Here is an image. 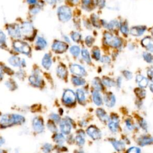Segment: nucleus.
Wrapping results in <instances>:
<instances>
[{
  "label": "nucleus",
  "instance_id": "f257e3e1",
  "mask_svg": "<svg viewBox=\"0 0 153 153\" xmlns=\"http://www.w3.org/2000/svg\"><path fill=\"white\" fill-rule=\"evenodd\" d=\"M25 119L19 114H6L2 117L0 125L3 128L11 127L13 125H20L24 123Z\"/></svg>",
  "mask_w": 153,
  "mask_h": 153
},
{
  "label": "nucleus",
  "instance_id": "f03ea898",
  "mask_svg": "<svg viewBox=\"0 0 153 153\" xmlns=\"http://www.w3.org/2000/svg\"><path fill=\"white\" fill-rule=\"evenodd\" d=\"M105 43L113 48H120L122 46L123 41L122 39L112 33L109 32H106L104 33L103 36Z\"/></svg>",
  "mask_w": 153,
  "mask_h": 153
},
{
  "label": "nucleus",
  "instance_id": "7ed1b4c3",
  "mask_svg": "<svg viewBox=\"0 0 153 153\" xmlns=\"http://www.w3.org/2000/svg\"><path fill=\"white\" fill-rule=\"evenodd\" d=\"M57 16L62 22H68L72 17L71 8L66 5H62L57 9Z\"/></svg>",
  "mask_w": 153,
  "mask_h": 153
},
{
  "label": "nucleus",
  "instance_id": "20e7f679",
  "mask_svg": "<svg viewBox=\"0 0 153 153\" xmlns=\"http://www.w3.org/2000/svg\"><path fill=\"white\" fill-rule=\"evenodd\" d=\"M13 46L14 49L20 53L26 55H29L30 53L31 49L30 46L24 41L16 40L13 42Z\"/></svg>",
  "mask_w": 153,
  "mask_h": 153
},
{
  "label": "nucleus",
  "instance_id": "39448f33",
  "mask_svg": "<svg viewBox=\"0 0 153 153\" xmlns=\"http://www.w3.org/2000/svg\"><path fill=\"white\" fill-rule=\"evenodd\" d=\"M22 36L26 38H30L33 36L34 33V27L31 23L29 22H23L20 27Z\"/></svg>",
  "mask_w": 153,
  "mask_h": 153
},
{
  "label": "nucleus",
  "instance_id": "423d86ee",
  "mask_svg": "<svg viewBox=\"0 0 153 153\" xmlns=\"http://www.w3.org/2000/svg\"><path fill=\"white\" fill-rule=\"evenodd\" d=\"M76 97L75 93L72 90L67 89L63 94L62 102L66 105H72L75 102Z\"/></svg>",
  "mask_w": 153,
  "mask_h": 153
},
{
  "label": "nucleus",
  "instance_id": "0eeeda50",
  "mask_svg": "<svg viewBox=\"0 0 153 153\" xmlns=\"http://www.w3.org/2000/svg\"><path fill=\"white\" fill-rule=\"evenodd\" d=\"M70 71L74 75L78 76H82L87 75L85 68L78 64H72L69 66Z\"/></svg>",
  "mask_w": 153,
  "mask_h": 153
},
{
  "label": "nucleus",
  "instance_id": "6e6552de",
  "mask_svg": "<svg viewBox=\"0 0 153 153\" xmlns=\"http://www.w3.org/2000/svg\"><path fill=\"white\" fill-rule=\"evenodd\" d=\"M68 44L65 42L57 40L54 41L51 46L53 51L57 53H62L65 52L68 49Z\"/></svg>",
  "mask_w": 153,
  "mask_h": 153
},
{
  "label": "nucleus",
  "instance_id": "1a4fd4ad",
  "mask_svg": "<svg viewBox=\"0 0 153 153\" xmlns=\"http://www.w3.org/2000/svg\"><path fill=\"white\" fill-rule=\"evenodd\" d=\"M32 127L38 133H42L44 130V124L42 119L39 117H35L32 120Z\"/></svg>",
  "mask_w": 153,
  "mask_h": 153
},
{
  "label": "nucleus",
  "instance_id": "9d476101",
  "mask_svg": "<svg viewBox=\"0 0 153 153\" xmlns=\"http://www.w3.org/2000/svg\"><path fill=\"white\" fill-rule=\"evenodd\" d=\"M29 81L31 85L36 87H40L42 84V78L38 72L33 73L29 78Z\"/></svg>",
  "mask_w": 153,
  "mask_h": 153
},
{
  "label": "nucleus",
  "instance_id": "9b49d317",
  "mask_svg": "<svg viewBox=\"0 0 153 153\" xmlns=\"http://www.w3.org/2000/svg\"><path fill=\"white\" fill-rule=\"evenodd\" d=\"M87 134L94 140H98L101 138L102 133L100 130L94 126H90L87 129Z\"/></svg>",
  "mask_w": 153,
  "mask_h": 153
},
{
  "label": "nucleus",
  "instance_id": "f8f14e48",
  "mask_svg": "<svg viewBox=\"0 0 153 153\" xmlns=\"http://www.w3.org/2000/svg\"><path fill=\"white\" fill-rule=\"evenodd\" d=\"M8 35L14 38H19L21 37L20 27L17 25H10L7 27Z\"/></svg>",
  "mask_w": 153,
  "mask_h": 153
},
{
  "label": "nucleus",
  "instance_id": "ddd939ff",
  "mask_svg": "<svg viewBox=\"0 0 153 153\" xmlns=\"http://www.w3.org/2000/svg\"><path fill=\"white\" fill-rule=\"evenodd\" d=\"M146 27L145 26H134L129 29V33L133 36H140L145 32Z\"/></svg>",
  "mask_w": 153,
  "mask_h": 153
},
{
  "label": "nucleus",
  "instance_id": "4468645a",
  "mask_svg": "<svg viewBox=\"0 0 153 153\" xmlns=\"http://www.w3.org/2000/svg\"><path fill=\"white\" fill-rule=\"evenodd\" d=\"M108 126L109 130H111L112 133L117 132L120 127L118 118L115 115H113L110 120H109Z\"/></svg>",
  "mask_w": 153,
  "mask_h": 153
},
{
  "label": "nucleus",
  "instance_id": "2eb2a0df",
  "mask_svg": "<svg viewBox=\"0 0 153 153\" xmlns=\"http://www.w3.org/2000/svg\"><path fill=\"white\" fill-rule=\"evenodd\" d=\"M103 100H104L105 105L109 108L114 107L116 103L115 96L111 92L106 93L105 94V96L103 97Z\"/></svg>",
  "mask_w": 153,
  "mask_h": 153
},
{
  "label": "nucleus",
  "instance_id": "dca6fc26",
  "mask_svg": "<svg viewBox=\"0 0 153 153\" xmlns=\"http://www.w3.org/2000/svg\"><path fill=\"white\" fill-rule=\"evenodd\" d=\"M142 45L149 52H153V38L149 36H145L141 41Z\"/></svg>",
  "mask_w": 153,
  "mask_h": 153
},
{
  "label": "nucleus",
  "instance_id": "f3484780",
  "mask_svg": "<svg viewBox=\"0 0 153 153\" xmlns=\"http://www.w3.org/2000/svg\"><path fill=\"white\" fill-rule=\"evenodd\" d=\"M59 127L61 131L64 134H69L71 131V124L68 120H62L59 123Z\"/></svg>",
  "mask_w": 153,
  "mask_h": 153
},
{
  "label": "nucleus",
  "instance_id": "a211bd4d",
  "mask_svg": "<svg viewBox=\"0 0 153 153\" xmlns=\"http://www.w3.org/2000/svg\"><path fill=\"white\" fill-rule=\"evenodd\" d=\"M9 63L14 67H20L25 66V61L24 59H21L19 57L13 56H11L8 59Z\"/></svg>",
  "mask_w": 153,
  "mask_h": 153
},
{
  "label": "nucleus",
  "instance_id": "6ab92c4d",
  "mask_svg": "<svg viewBox=\"0 0 153 153\" xmlns=\"http://www.w3.org/2000/svg\"><path fill=\"white\" fill-rule=\"evenodd\" d=\"M136 81L140 88H143L148 86L149 79L145 76L140 74H138L136 76Z\"/></svg>",
  "mask_w": 153,
  "mask_h": 153
},
{
  "label": "nucleus",
  "instance_id": "aec40b11",
  "mask_svg": "<svg viewBox=\"0 0 153 153\" xmlns=\"http://www.w3.org/2000/svg\"><path fill=\"white\" fill-rule=\"evenodd\" d=\"M137 142L139 145L144 146L152 144L153 143V138L146 135L142 136L138 138Z\"/></svg>",
  "mask_w": 153,
  "mask_h": 153
},
{
  "label": "nucleus",
  "instance_id": "412c9836",
  "mask_svg": "<svg viewBox=\"0 0 153 153\" xmlns=\"http://www.w3.org/2000/svg\"><path fill=\"white\" fill-rule=\"evenodd\" d=\"M92 99L94 103L97 106H101L103 104V98L99 91H92Z\"/></svg>",
  "mask_w": 153,
  "mask_h": 153
},
{
  "label": "nucleus",
  "instance_id": "4be33fe9",
  "mask_svg": "<svg viewBox=\"0 0 153 153\" xmlns=\"http://www.w3.org/2000/svg\"><path fill=\"white\" fill-rule=\"evenodd\" d=\"M41 64L43 68L47 70H48L52 65V60L51 56L48 54H45L42 57Z\"/></svg>",
  "mask_w": 153,
  "mask_h": 153
},
{
  "label": "nucleus",
  "instance_id": "5701e85b",
  "mask_svg": "<svg viewBox=\"0 0 153 153\" xmlns=\"http://www.w3.org/2000/svg\"><path fill=\"white\" fill-rule=\"evenodd\" d=\"M111 143L114 149L118 152H121L125 149V143L121 140L113 139L111 140Z\"/></svg>",
  "mask_w": 153,
  "mask_h": 153
},
{
  "label": "nucleus",
  "instance_id": "b1692460",
  "mask_svg": "<svg viewBox=\"0 0 153 153\" xmlns=\"http://www.w3.org/2000/svg\"><path fill=\"white\" fill-rule=\"evenodd\" d=\"M36 48L38 50H42L47 47V42L42 36H38L35 42Z\"/></svg>",
  "mask_w": 153,
  "mask_h": 153
},
{
  "label": "nucleus",
  "instance_id": "393cba45",
  "mask_svg": "<svg viewBox=\"0 0 153 153\" xmlns=\"http://www.w3.org/2000/svg\"><path fill=\"white\" fill-rule=\"evenodd\" d=\"M96 115L97 116V117L100 119V121H102V122H106L108 121H109V117L107 115L106 112L105 111V110L103 109L102 108H99L96 110Z\"/></svg>",
  "mask_w": 153,
  "mask_h": 153
},
{
  "label": "nucleus",
  "instance_id": "a878e982",
  "mask_svg": "<svg viewBox=\"0 0 153 153\" xmlns=\"http://www.w3.org/2000/svg\"><path fill=\"white\" fill-rule=\"evenodd\" d=\"M57 76L61 79H65L67 76V69L66 67L62 65H59L56 69Z\"/></svg>",
  "mask_w": 153,
  "mask_h": 153
},
{
  "label": "nucleus",
  "instance_id": "bb28decb",
  "mask_svg": "<svg viewBox=\"0 0 153 153\" xmlns=\"http://www.w3.org/2000/svg\"><path fill=\"white\" fill-rule=\"evenodd\" d=\"M92 85L95 90L102 91L103 89V84L99 78H94L92 81Z\"/></svg>",
  "mask_w": 153,
  "mask_h": 153
},
{
  "label": "nucleus",
  "instance_id": "cd10ccee",
  "mask_svg": "<svg viewBox=\"0 0 153 153\" xmlns=\"http://www.w3.org/2000/svg\"><path fill=\"white\" fill-rule=\"evenodd\" d=\"M120 23L117 20H112L109 22L107 23L106 27L110 31H114L117 29L120 28Z\"/></svg>",
  "mask_w": 153,
  "mask_h": 153
},
{
  "label": "nucleus",
  "instance_id": "c85d7f7f",
  "mask_svg": "<svg viewBox=\"0 0 153 153\" xmlns=\"http://www.w3.org/2000/svg\"><path fill=\"white\" fill-rule=\"evenodd\" d=\"M102 81L103 84L107 87H112L116 85L115 81L113 79L108 76H104Z\"/></svg>",
  "mask_w": 153,
  "mask_h": 153
},
{
  "label": "nucleus",
  "instance_id": "c756f323",
  "mask_svg": "<svg viewBox=\"0 0 153 153\" xmlns=\"http://www.w3.org/2000/svg\"><path fill=\"white\" fill-rule=\"evenodd\" d=\"M72 82L76 86H81L85 84V80L81 76H74L72 78Z\"/></svg>",
  "mask_w": 153,
  "mask_h": 153
},
{
  "label": "nucleus",
  "instance_id": "7c9ffc66",
  "mask_svg": "<svg viewBox=\"0 0 153 153\" xmlns=\"http://www.w3.org/2000/svg\"><path fill=\"white\" fill-rule=\"evenodd\" d=\"M81 56L82 59L84 60L85 63L87 64H90L91 62V57L88 51L86 48H83L81 50Z\"/></svg>",
  "mask_w": 153,
  "mask_h": 153
},
{
  "label": "nucleus",
  "instance_id": "2f4dec72",
  "mask_svg": "<svg viewBox=\"0 0 153 153\" xmlns=\"http://www.w3.org/2000/svg\"><path fill=\"white\" fill-rule=\"evenodd\" d=\"M76 96L77 97L78 102L80 103H84L85 102V99H86L85 94L84 91L82 89L79 88L76 90Z\"/></svg>",
  "mask_w": 153,
  "mask_h": 153
},
{
  "label": "nucleus",
  "instance_id": "473e14b6",
  "mask_svg": "<svg viewBox=\"0 0 153 153\" xmlns=\"http://www.w3.org/2000/svg\"><path fill=\"white\" fill-rule=\"evenodd\" d=\"M120 30L121 33L126 36H127L129 33V29L128 27V24L126 22H123V23H120Z\"/></svg>",
  "mask_w": 153,
  "mask_h": 153
},
{
  "label": "nucleus",
  "instance_id": "72a5a7b5",
  "mask_svg": "<svg viewBox=\"0 0 153 153\" xmlns=\"http://www.w3.org/2000/svg\"><path fill=\"white\" fill-rule=\"evenodd\" d=\"M92 53V56L93 57V59L95 60H100L101 58V53H100V49L97 47H94L91 51Z\"/></svg>",
  "mask_w": 153,
  "mask_h": 153
},
{
  "label": "nucleus",
  "instance_id": "f704fd0d",
  "mask_svg": "<svg viewBox=\"0 0 153 153\" xmlns=\"http://www.w3.org/2000/svg\"><path fill=\"white\" fill-rule=\"evenodd\" d=\"M142 57L146 62L148 63H151L153 62V55H152L150 52L144 51L142 53Z\"/></svg>",
  "mask_w": 153,
  "mask_h": 153
},
{
  "label": "nucleus",
  "instance_id": "c9c22d12",
  "mask_svg": "<svg viewBox=\"0 0 153 153\" xmlns=\"http://www.w3.org/2000/svg\"><path fill=\"white\" fill-rule=\"evenodd\" d=\"M69 51L72 56L75 57H78L81 52V49L79 46L72 45L69 48Z\"/></svg>",
  "mask_w": 153,
  "mask_h": 153
},
{
  "label": "nucleus",
  "instance_id": "e433bc0d",
  "mask_svg": "<svg viewBox=\"0 0 153 153\" xmlns=\"http://www.w3.org/2000/svg\"><path fill=\"white\" fill-rule=\"evenodd\" d=\"M91 23L93 24V25L96 27H97V28H99L100 27V25H101V22L99 20V17L94 14L91 16Z\"/></svg>",
  "mask_w": 153,
  "mask_h": 153
},
{
  "label": "nucleus",
  "instance_id": "4c0bfd02",
  "mask_svg": "<svg viewBox=\"0 0 153 153\" xmlns=\"http://www.w3.org/2000/svg\"><path fill=\"white\" fill-rule=\"evenodd\" d=\"M65 137L63 134L61 133H56L54 136V141L56 142L57 144L62 145L65 142Z\"/></svg>",
  "mask_w": 153,
  "mask_h": 153
},
{
  "label": "nucleus",
  "instance_id": "58836bf2",
  "mask_svg": "<svg viewBox=\"0 0 153 153\" xmlns=\"http://www.w3.org/2000/svg\"><path fill=\"white\" fill-rule=\"evenodd\" d=\"M76 143L79 146H82L84 145L85 143V138H84V134L79 133L78 134L76 137Z\"/></svg>",
  "mask_w": 153,
  "mask_h": 153
},
{
  "label": "nucleus",
  "instance_id": "ea45409f",
  "mask_svg": "<svg viewBox=\"0 0 153 153\" xmlns=\"http://www.w3.org/2000/svg\"><path fill=\"white\" fill-rule=\"evenodd\" d=\"M134 92L137 95V96L139 97V98H143L146 95V92L145 90L142 88H140V87L136 88L134 90Z\"/></svg>",
  "mask_w": 153,
  "mask_h": 153
},
{
  "label": "nucleus",
  "instance_id": "a19ab883",
  "mask_svg": "<svg viewBox=\"0 0 153 153\" xmlns=\"http://www.w3.org/2000/svg\"><path fill=\"white\" fill-rule=\"evenodd\" d=\"M72 39L76 42H79L81 39V35L78 32H73L71 35Z\"/></svg>",
  "mask_w": 153,
  "mask_h": 153
},
{
  "label": "nucleus",
  "instance_id": "79ce46f5",
  "mask_svg": "<svg viewBox=\"0 0 153 153\" xmlns=\"http://www.w3.org/2000/svg\"><path fill=\"white\" fill-rule=\"evenodd\" d=\"M6 86L10 90H14L17 87V85L16 82L11 79H9L5 82Z\"/></svg>",
  "mask_w": 153,
  "mask_h": 153
},
{
  "label": "nucleus",
  "instance_id": "37998d69",
  "mask_svg": "<svg viewBox=\"0 0 153 153\" xmlns=\"http://www.w3.org/2000/svg\"><path fill=\"white\" fill-rule=\"evenodd\" d=\"M94 41V39L91 35H88L85 38V43L88 47H91Z\"/></svg>",
  "mask_w": 153,
  "mask_h": 153
},
{
  "label": "nucleus",
  "instance_id": "c03bdc74",
  "mask_svg": "<svg viewBox=\"0 0 153 153\" xmlns=\"http://www.w3.org/2000/svg\"><path fill=\"white\" fill-rule=\"evenodd\" d=\"M42 149L44 153H50L52 150V145L47 143L43 145Z\"/></svg>",
  "mask_w": 153,
  "mask_h": 153
},
{
  "label": "nucleus",
  "instance_id": "a18cd8bd",
  "mask_svg": "<svg viewBox=\"0 0 153 153\" xmlns=\"http://www.w3.org/2000/svg\"><path fill=\"white\" fill-rule=\"evenodd\" d=\"M148 79L153 82V66H150L146 71Z\"/></svg>",
  "mask_w": 153,
  "mask_h": 153
},
{
  "label": "nucleus",
  "instance_id": "49530a36",
  "mask_svg": "<svg viewBox=\"0 0 153 153\" xmlns=\"http://www.w3.org/2000/svg\"><path fill=\"white\" fill-rule=\"evenodd\" d=\"M123 75L127 80H130L133 78L132 73L127 70H124L123 71Z\"/></svg>",
  "mask_w": 153,
  "mask_h": 153
},
{
  "label": "nucleus",
  "instance_id": "de8ad7c7",
  "mask_svg": "<svg viewBox=\"0 0 153 153\" xmlns=\"http://www.w3.org/2000/svg\"><path fill=\"white\" fill-rule=\"evenodd\" d=\"M93 2L97 7H99L100 8H102L105 5L106 1L105 0H93Z\"/></svg>",
  "mask_w": 153,
  "mask_h": 153
},
{
  "label": "nucleus",
  "instance_id": "09e8293b",
  "mask_svg": "<svg viewBox=\"0 0 153 153\" xmlns=\"http://www.w3.org/2000/svg\"><path fill=\"white\" fill-rule=\"evenodd\" d=\"M127 153H141V151L140 149L137 148V147H135V146H133L130 148L128 150Z\"/></svg>",
  "mask_w": 153,
  "mask_h": 153
},
{
  "label": "nucleus",
  "instance_id": "8fccbe9b",
  "mask_svg": "<svg viewBox=\"0 0 153 153\" xmlns=\"http://www.w3.org/2000/svg\"><path fill=\"white\" fill-rule=\"evenodd\" d=\"M47 127L51 131H52V132L57 131V128L56 127V125L53 123H52L51 121L48 123H47Z\"/></svg>",
  "mask_w": 153,
  "mask_h": 153
},
{
  "label": "nucleus",
  "instance_id": "3c124183",
  "mask_svg": "<svg viewBox=\"0 0 153 153\" xmlns=\"http://www.w3.org/2000/svg\"><path fill=\"white\" fill-rule=\"evenodd\" d=\"M50 118H51L55 123H60L61 121L60 117L56 114H51L50 115Z\"/></svg>",
  "mask_w": 153,
  "mask_h": 153
},
{
  "label": "nucleus",
  "instance_id": "603ef678",
  "mask_svg": "<svg viewBox=\"0 0 153 153\" xmlns=\"http://www.w3.org/2000/svg\"><path fill=\"white\" fill-rule=\"evenodd\" d=\"M92 2V0H82V6L84 8H90Z\"/></svg>",
  "mask_w": 153,
  "mask_h": 153
},
{
  "label": "nucleus",
  "instance_id": "864d4df0",
  "mask_svg": "<svg viewBox=\"0 0 153 153\" xmlns=\"http://www.w3.org/2000/svg\"><path fill=\"white\" fill-rule=\"evenodd\" d=\"M40 7H41V6H39V5H36V6L33 7V8H32L30 10V13L32 14H36L38 13L41 10Z\"/></svg>",
  "mask_w": 153,
  "mask_h": 153
},
{
  "label": "nucleus",
  "instance_id": "5fc2aeb1",
  "mask_svg": "<svg viewBox=\"0 0 153 153\" xmlns=\"http://www.w3.org/2000/svg\"><path fill=\"white\" fill-rule=\"evenodd\" d=\"M100 61H101V62H102L103 63L107 64V63H109L111 62V59L108 56H103L101 57Z\"/></svg>",
  "mask_w": 153,
  "mask_h": 153
},
{
  "label": "nucleus",
  "instance_id": "6e6d98bb",
  "mask_svg": "<svg viewBox=\"0 0 153 153\" xmlns=\"http://www.w3.org/2000/svg\"><path fill=\"white\" fill-rule=\"evenodd\" d=\"M126 126L128 130L131 131V130H133V125L131 121L130 120H128V119H127V120L126 121Z\"/></svg>",
  "mask_w": 153,
  "mask_h": 153
},
{
  "label": "nucleus",
  "instance_id": "4d7b16f0",
  "mask_svg": "<svg viewBox=\"0 0 153 153\" xmlns=\"http://www.w3.org/2000/svg\"><path fill=\"white\" fill-rule=\"evenodd\" d=\"M140 126V127L143 129V130H146L147 129V123H146V122L144 120H142L140 122V124H139Z\"/></svg>",
  "mask_w": 153,
  "mask_h": 153
},
{
  "label": "nucleus",
  "instance_id": "13d9d810",
  "mask_svg": "<svg viewBox=\"0 0 153 153\" xmlns=\"http://www.w3.org/2000/svg\"><path fill=\"white\" fill-rule=\"evenodd\" d=\"M116 82V85H117L118 87H120L121 85V82H122V78L121 76H118L117 79V81L115 82Z\"/></svg>",
  "mask_w": 153,
  "mask_h": 153
},
{
  "label": "nucleus",
  "instance_id": "bf43d9fd",
  "mask_svg": "<svg viewBox=\"0 0 153 153\" xmlns=\"http://www.w3.org/2000/svg\"><path fill=\"white\" fill-rule=\"evenodd\" d=\"M56 1L57 0H45V1H46L49 4H54L56 2Z\"/></svg>",
  "mask_w": 153,
  "mask_h": 153
},
{
  "label": "nucleus",
  "instance_id": "052dcab7",
  "mask_svg": "<svg viewBox=\"0 0 153 153\" xmlns=\"http://www.w3.org/2000/svg\"><path fill=\"white\" fill-rule=\"evenodd\" d=\"M29 4H35L36 3V0H26Z\"/></svg>",
  "mask_w": 153,
  "mask_h": 153
},
{
  "label": "nucleus",
  "instance_id": "680f3d73",
  "mask_svg": "<svg viewBox=\"0 0 153 153\" xmlns=\"http://www.w3.org/2000/svg\"><path fill=\"white\" fill-rule=\"evenodd\" d=\"M4 142H5L4 139L3 137H2L0 136V146L4 144Z\"/></svg>",
  "mask_w": 153,
  "mask_h": 153
},
{
  "label": "nucleus",
  "instance_id": "e2e57ef3",
  "mask_svg": "<svg viewBox=\"0 0 153 153\" xmlns=\"http://www.w3.org/2000/svg\"><path fill=\"white\" fill-rule=\"evenodd\" d=\"M2 72H3V69H2V68H1V67L0 66V79H1V78L3 77Z\"/></svg>",
  "mask_w": 153,
  "mask_h": 153
},
{
  "label": "nucleus",
  "instance_id": "0e129e2a",
  "mask_svg": "<svg viewBox=\"0 0 153 153\" xmlns=\"http://www.w3.org/2000/svg\"><path fill=\"white\" fill-rule=\"evenodd\" d=\"M149 87V90L153 93V84H151Z\"/></svg>",
  "mask_w": 153,
  "mask_h": 153
},
{
  "label": "nucleus",
  "instance_id": "69168bd1",
  "mask_svg": "<svg viewBox=\"0 0 153 153\" xmlns=\"http://www.w3.org/2000/svg\"><path fill=\"white\" fill-rule=\"evenodd\" d=\"M64 39H65V41H67V42H70V39L66 36H64Z\"/></svg>",
  "mask_w": 153,
  "mask_h": 153
},
{
  "label": "nucleus",
  "instance_id": "338daca9",
  "mask_svg": "<svg viewBox=\"0 0 153 153\" xmlns=\"http://www.w3.org/2000/svg\"><path fill=\"white\" fill-rule=\"evenodd\" d=\"M0 153H5V151H4V150L0 149Z\"/></svg>",
  "mask_w": 153,
  "mask_h": 153
},
{
  "label": "nucleus",
  "instance_id": "774afa93",
  "mask_svg": "<svg viewBox=\"0 0 153 153\" xmlns=\"http://www.w3.org/2000/svg\"><path fill=\"white\" fill-rule=\"evenodd\" d=\"M151 34H152V38H153V27L152 28V30H151Z\"/></svg>",
  "mask_w": 153,
  "mask_h": 153
}]
</instances>
